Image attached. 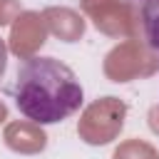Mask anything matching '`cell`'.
<instances>
[{"label": "cell", "mask_w": 159, "mask_h": 159, "mask_svg": "<svg viewBox=\"0 0 159 159\" xmlns=\"http://www.w3.org/2000/svg\"><path fill=\"white\" fill-rule=\"evenodd\" d=\"M5 60H7V50H5V45H2V40H0V77H2V72H5Z\"/></svg>", "instance_id": "3"}, {"label": "cell", "mask_w": 159, "mask_h": 159, "mask_svg": "<svg viewBox=\"0 0 159 159\" xmlns=\"http://www.w3.org/2000/svg\"><path fill=\"white\" fill-rule=\"evenodd\" d=\"M142 30L147 45L159 52V0H144L142 5Z\"/></svg>", "instance_id": "2"}, {"label": "cell", "mask_w": 159, "mask_h": 159, "mask_svg": "<svg viewBox=\"0 0 159 159\" xmlns=\"http://www.w3.org/2000/svg\"><path fill=\"white\" fill-rule=\"evenodd\" d=\"M12 99L22 117L37 124H57L82 107L84 92L65 62L55 57H30L17 70Z\"/></svg>", "instance_id": "1"}]
</instances>
